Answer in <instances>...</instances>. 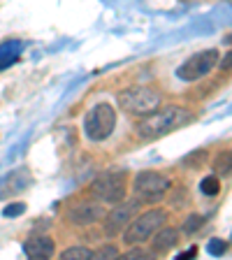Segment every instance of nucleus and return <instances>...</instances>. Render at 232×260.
<instances>
[{"label": "nucleus", "instance_id": "1", "mask_svg": "<svg viewBox=\"0 0 232 260\" xmlns=\"http://www.w3.org/2000/svg\"><path fill=\"white\" fill-rule=\"evenodd\" d=\"M190 121H193V114H190L188 109L172 105V107H165V109H160V112L146 114L144 119L137 123V135L146 142L160 140V137L170 135L174 130L184 128Z\"/></svg>", "mask_w": 232, "mask_h": 260}, {"label": "nucleus", "instance_id": "2", "mask_svg": "<svg viewBox=\"0 0 232 260\" xmlns=\"http://www.w3.org/2000/svg\"><path fill=\"white\" fill-rule=\"evenodd\" d=\"M168 221V211L165 209H149L144 214H137L132 221L125 225L123 230V242L128 246H137V244L151 239L158 228L165 225Z\"/></svg>", "mask_w": 232, "mask_h": 260}, {"label": "nucleus", "instance_id": "3", "mask_svg": "<svg viewBox=\"0 0 232 260\" xmlns=\"http://www.w3.org/2000/svg\"><path fill=\"white\" fill-rule=\"evenodd\" d=\"M119 105L123 112L135 114V116H146L158 109L160 105V91L153 86H132L119 93Z\"/></svg>", "mask_w": 232, "mask_h": 260}, {"label": "nucleus", "instance_id": "4", "mask_svg": "<svg viewBox=\"0 0 232 260\" xmlns=\"http://www.w3.org/2000/svg\"><path fill=\"white\" fill-rule=\"evenodd\" d=\"M116 128V112L112 105L103 103L88 109V114L84 116V133L88 135V140L93 142H103Z\"/></svg>", "mask_w": 232, "mask_h": 260}, {"label": "nucleus", "instance_id": "5", "mask_svg": "<svg viewBox=\"0 0 232 260\" xmlns=\"http://www.w3.org/2000/svg\"><path fill=\"white\" fill-rule=\"evenodd\" d=\"M91 193L103 202H121L125 198V172L123 170H109L97 174L91 184Z\"/></svg>", "mask_w": 232, "mask_h": 260}, {"label": "nucleus", "instance_id": "6", "mask_svg": "<svg viewBox=\"0 0 232 260\" xmlns=\"http://www.w3.org/2000/svg\"><path fill=\"white\" fill-rule=\"evenodd\" d=\"M170 190V179L160 172H140L132 184V193L142 202H158Z\"/></svg>", "mask_w": 232, "mask_h": 260}, {"label": "nucleus", "instance_id": "7", "mask_svg": "<svg viewBox=\"0 0 232 260\" xmlns=\"http://www.w3.org/2000/svg\"><path fill=\"white\" fill-rule=\"evenodd\" d=\"M218 65V51L216 49H205L200 54H193L188 60L179 65L177 77L184 81H195V79H202L207 77L214 68Z\"/></svg>", "mask_w": 232, "mask_h": 260}, {"label": "nucleus", "instance_id": "8", "mask_svg": "<svg viewBox=\"0 0 232 260\" xmlns=\"http://www.w3.org/2000/svg\"><path fill=\"white\" fill-rule=\"evenodd\" d=\"M140 205L142 200L140 198H135V200H121L116 202V207H114L112 211L107 214V221H105V233L109 235V237H114V235H121V230H125V225H128L132 218L140 214Z\"/></svg>", "mask_w": 232, "mask_h": 260}, {"label": "nucleus", "instance_id": "9", "mask_svg": "<svg viewBox=\"0 0 232 260\" xmlns=\"http://www.w3.org/2000/svg\"><path fill=\"white\" fill-rule=\"evenodd\" d=\"M32 177L26 168H19L14 172H10L5 179H0V200H5V198H12V195H19L30 186Z\"/></svg>", "mask_w": 232, "mask_h": 260}, {"label": "nucleus", "instance_id": "10", "mask_svg": "<svg viewBox=\"0 0 232 260\" xmlns=\"http://www.w3.org/2000/svg\"><path fill=\"white\" fill-rule=\"evenodd\" d=\"M100 218H105V207L100 202H79L70 209V221L75 225H91V223H97Z\"/></svg>", "mask_w": 232, "mask_h": 260}, {"label": "nucleus", "instance_id": "11", "mask_svg": "<svg viewBox=\"0 0 232 260\" xmlns=\"http://www.w3.org/2000/svg\"><path fill=\"white\" fill-rule=\"evenodd\" d=\"M56 251V244L51 237H30L26 244H23V253L30 260H44L51 258Z\"/></svg>", "mask_w": 232, "mask_h": 260}, {"label": "nucleus", "instance_id": "12", "mask_svg": "<svg viewBox=\"0 0 232 260\" xmlns=\"http://www.w3.org/2000/svg\"><path fill=\"white\" fill-rule=\"evenodd\" d=\"M179 233L174 228H158L153 233V253H168L177 246Z\"/></svg>", "mask_w": 232, "mask_h": 260}, {"label": "nucleus", "instance_id": "13", "mask_svg": "<svg viewBox=\"0 0 232 260\" xmlns=\"http://www.w3.org/2000/svg\"><path fill=\"white\" fill-rule=\"evenodd\" d=\"M23 51V44L19 40H7V42L0 44V70H5L10 65H14L19 60Z\"/></svg>", "mask_w": 232, "mask_h": 260}, {"label": "nucleus", "instance_id": "14", "mask_svg": "<svg viewBox=\"0 0 232 260\" xmlns=\"http://www.w3.org/2000/svg\"><path fill=\"white\" fill-rule=\"evenodd\" d=\"M211 168H214L216 177H225V174H230L232 172V151H221L218 156H214Z\"/></svg>", "mask_w": 232, "mask_h": 260}, {"label": "nucleus", "instance_id": "15", "mask_svg": "<svg viewBox=\"0 0 232 260\" xmlns=\"http://www.w3.org/2000/svg\"><path fill=\"white\" fill-rule=\"evenodd\" d=\"M63 258L65 260H95V253L86 246H72V249H65L63 251Z\"/></svg>", "mask_w": 232, "mask_h": 260}, {"label": "nucleus", "instance_id": "16", "mask_svg": "<svg viewBox=\"0 0 232 260\" xmlns=\"http://www.w3.org/2000/svg\"><path fill=\"white\" fill-rule=\"evenodd\" d=\"M207 158H209V153L205 151V149H197V151H190L188 156L184 158V165L186 168H205L207 165Z\"/></svg>", "mask_w": 232, "mask_h": 260}, {"label": "nucleus", "instance_id": "17", "mask_svg": "<svg viewBox=\"0 0 232 260\" xmlns=\"http://www.w3.org/2000/svg\"><path fill=\"white\" fill-rule=\"evenodd\" d=\"M200 190L205 195H218V190H221V181H218L216 174H211V177H205L200 184Z\"/></svg>", "mask_w": 232, "mask_h": 260}, {"label": "nucleus", "instance_id": "18", "mask_svg": "<svg viewBox=\"0 0 232 260\" xmlns=\"http://www.w3.org/2000/svg\"><path fill=\"white\" fill-rule=\"evenodd\" d=\"M202 225H205V216H200V214H190V216L186 218V223H184V233L193 235L195 230H200Z\"/></svg>", "mask_w": 232, "mask_h": 260}, {"label": "nucleus", "instance_id": "19", "mask_svg": "<svg viewBox=\"0 0 232 260\" xmlns=\"http://www.w3.org/2000/svg\"><path fill=\"white\" fill-rule=\"evenodd\" d=\"M23 211H26V205H21V202H14V205H7L5 209H3V216L14 218V216H21Z\"/></svg>", "mask_w": 232, "mask_h": 260}, {"label": "nucleus", "instance_id": "20", "mask_svg": "<svg viewBox=\"0 0 232 260\" xmlns=\"http://www.w3.org/2000/svg\"><path fill=\"white\" fill-rule=\"evenodd\" d=\"M207 251H209L211 255H223L227 251V244L223 242V239H211L209 246H207Z\"/></svg>", "mask_w": 232, "mask_h": 260}, {"label": "nucleus", "instance_id": "21", "mask_svg": "<svg viewBox=\"0 0 232 260\" xmlns=\"http://www.w3.org/2000/svg\"><path fill=\"white\" fill-rule=\"evenodd\" d=\"M93 253H95V258H119V251H116V246H105V249L93 251Z\"/></svg>", "mask_w": 232, "mask_h": 260}, {"label": "nucleus", "instance_id": "22", "mask_svg": "<svg viewBox=\"0 0 232 260\" xmlns=\"http://www.w3.org/2000/svg\"><path fill=\"white\" fill-rule=\"evenodd\" d=\"M146 260V258H149V253H146V251L144 249H132V251H130V253H125L123 255V260Z\"/></svg>", "mask_w": 232, "mask_h": 260}, {"label": "nucleus", "instance_id": "23", "mask_svg": "<svg viewBox=\"0 0 232 260\" xmlns=\"http://www.w3.org/2000/svg\"><path fill=\"white\" fill-rule=\"evenodd\" d=\"M197 255V246H190L188 251H184V253H179V260H190Z\"/></svg>", "mask_w": 232, "mask_h": 260}, {"label": "nucleus", "instance_id": "24", "mask_svg": "<svg viewBox=\"0 0 232 260\" xmlns=\"http://www.w3.org/2000/svg\"><path fill=\"white\" fill-rule=\"evenodd\" d=\"M221 68L223 70H232V51L230 54H225V58L221 60Z\"/></svg>", "mask_w": 232, "mask_h": 260}, {"label": "nucleus", "instance_id": "25", "mask_svg": "<svg viewBox=\"0 0 232 260\" xmlns=\"http://www.w3.org/2000/svg\"><path fill=\"white\" fill-rule=\"evenodd\" d=\"M225 44H232V35H227L225 38Z\"/></svg>", "mask_w": 232, "mask_h": 260}]
</instances>
